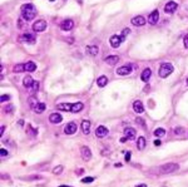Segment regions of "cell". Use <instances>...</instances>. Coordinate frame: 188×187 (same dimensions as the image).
Instances as JSON below:
<instances>
[{
	"instance_id": "cell-41",
	"label": "cell",
	"mask_w": 188,
	"mask_h": 187,
	"mask_svg": "<svg viewBox=\"0 0 188 187\" xmlns=\"http://www.w3.org/2000/svg\"><path fill=\"white\" fill-rule=\"evenodd\" d=\"M33 90H35V92H36V90H38L39 89V82H34V84H33Z\"/></svg>"
},
{
	"instance_id": "cell-31",
	"label": "cell",
	"mask_w": 188,
	"mask_h": 187,
	"mask_svg": "<svg viewBox=\"0 0 188 187\" xmlns=\"http://www.w3.org/2000/svg\"><path fill=\"white\" fill-rule=\"evenodd\" d=\"M154 136H156V137H163V136H166V131L163 129V128H157V129H154Z\"/></svg>"
},
{
	"instance_id": "cell-45",
	"label": "cell",
	"mask_w": 188,
	"mask_h": 187,
	"mask_svg": "<svg viewBox=\"0 0 188 187\" xmlns=\"http://www.w3.org/2000/svg\"><path fill=\"white\" fill-rule=\"evenodd\" d=\"M18 27H19L20 29L23 28V21H21V19H19V21H18Z\"/></svg>"
},
{
	"instance_id": "cell-37",
	"label": "cell",
	"mask_w": 188,
	"mask_h": 187,
	"mask_svg": "<svg viewBox=\"0 0 188 187\" xmlns=\"http://www.w3.org/2000/svg\"><path fill=\"white\" fill-rule=\"evenodd\" d=\"M10 99V95H5V94H3L1 97H0V101H1V103H4L5 101H9Z\"/></svg>"
},
{
	"instance_id": "cell-36",
	"label": "cell",
	"mask_w": 188,
	"mask_h": 187,
	"mask_svg": "<svg viewBox=\"0 0 188 187\" xmlns=\"http://www.w3.org/2000/svg\"><path fill=\"white\" fill-rule=\"evenodd\" d=\"M93 181H94L93 177H86V178H83V180H82V182H83V183H92Z\"/></svg>"
},
{
	"instance_id": "cell-17",
	"label": "cell",
	"mask_w": 188,
	"mask_h": 187,
	"mask_svg": "<svg viewBox=\"0 0 188 187\" xmlns=\"http://www.w3.org/2000/svg\"><path fill=\"white\" fill-rule=\"evenodd\" d=\"M49 120L52 123H54V124H57V123H60L63 120V117L60 116L59 113H52L50 116H49Z\"/></svg>"
},
{
	"instance_id": "cell-12",
	"label": "cell",
	"mask_w": 188,
	"mask_h": 187,
	"mask_svg": "<svg viewBox=\"0 0 188 187\" xmlns=\"http://www.w3.org/2000/svg\"><path fill=\"white\" fill-rule=\"evenodd\" d=\"M158 20H159L158 10H153L152 13L149 14V16H148V21H149V24H152V25H156V24L158 23Z\"/></svg>"
},
{
	"instance_id": "cell-9",
	"label": "cell",
	"mask_w": 188,
	"mask_h": 187,
	"mask_svg": "<svg viewBox=\"0 0 188 187\" xmlns=\"http://www.w3.org/2000/svg\"><path fill=\"white\" fill-rule=\"evenodd\" d=\"M21 39L25 41V43H28V44H34L36 41V37L34 34H32V33H24L21 35Z\"/></svg>"
},
{
	"instance_id": "cell-10",
	"label": "cell",
	"mask_w": 188,
	"mask_h": 187,
	"mask_svg": "<svg viewBox=\"0 0 188 187\" xmlns=\"http://www.w3.org/2000/svg\"><path fill=\"white\" fill-rule=\"evenodd\" d=\"M130 23L134 27H143L144 24H145V19H144V16H142V15H137L134 18H132Z\"/></svg>"
},
{
	"instance_id": "cell-5",
	"label": "cell",
	"mask_w": 188,
	"mask_h": 187,
	"mask_svg": "<svg viewBox=\"0 0 188 187\" xmlns=\"http://www.w3.org/2000/svg\"><path fill=\"white\" fill-rule=\"evenodd\" d=\"M132 69L133 67L130 64H125V65H122V67H119L117 69V74L118 75H128L132 73Z\"/></svg>"
},
{
	"instance_id": "cell-30",
	"label": "cell",
	"mask_w": 188,
	"mask_h": 187,
	"mask_svg": "<svg viewBox=\"0 0 188 187\" xmlns=\"http://www.w3.org/2000/svg\"><path fill=\"white\" fill-rule=\"evenodd\" d=\"M15 73H20V72H25V64H16L13 68Z\"/></svg>"
},
{
	"instance_id": "cell-2",
	"label": "cell",
	"mask_w": 188,
	"mask_h": 187,
	"mask_svg": "<svg viewBox=\"0 0 188 187\" xmlns=\"http://www.w3.org/2000/svg\"><path fill=\"white\" fill-rule=\"evenodd\" d=\"M173 65L171 63H163L161 64V67H159V72H158V74L161 78H167L169 74H172L173 73Z\"/></svg>"
},
{
	"instance_id": "cell-8",
	"label": "cell",
	"mask_w": 188,
	"mask_h": 187,
	"mask_svg": "<svg viewBox=\"0 0 188 187\" xmlns=\"http://www.w3.org/2000/svg\"><path fill=\"white\" fill-rule=\"evenodd\" d=\"M77 123L75 122H69L68 124L65 126V128H64V132H65V135H74L75 132H77Z\"/></svg>"
},
{
	"instance_id": "cell-6",
	"label": "cell",
	"mask_w": 188,
	"mask_h": 187,
	"mask_svg": "<svg viewBox=\"0 0 188 187\" xmlns=\"http://www.w3.org/2000/svg\"><path fill=\"white\" fill-rule=\"evenodd\" d=\"M122 41H123V38L119 37V35H112V37L109 38V43H111L112 48H118Z\"/></svg>"
},
{
	"instance_id": "cell-14",
	"label": "cell",
	"mask_w": 188,
	"mask_h": 187,
	"mask_svg": "<svg viewBox=\"0 0 188 187\" xmlns=\"http://www.w3.org/2000/svg\"><path fill=\"white\" fill-rule=\"evenodd\" d=\"M108 133H109V131H108V128L105 127V126H99V127L95 129V136L98 137V138L105 137Z\"/></svg>"
},
{
	"instance_id": "cell-25",
	"label": "cell",
	"mask_w": 188,
	"mask_h": 187,
	"mask_svg": "<svg viewBox=\"0 0 188 187\" xmlns=\"http://www.w3.org/2000/svg\"><path fill=\"white\" fill-rule=\"evenodd\" d=\"M57 108L59 111H66V112H70L72 111V103H59L57 106Z\"/></svg>"
},
{
	"instance_id": "cell-7",
	"label": "cell",
	"mask_w": 188,
	"mask_h": 187,
	"mask_svg": "<svg viewBox=\"0 0 188 187\" xmlns=\"http://www.w3.org/2000/svg\"><path fill=\"white\" fill-rule=\"evenodd\" d=\"M80 154H82V158L84 161H89L90 158H92V152H90L89 147H87V146L80 147Z\"/></svg>"
},
{
	"instance_id": "cell-43",
	"label": "cell",
	"mask_w": 188,
	"mask_h": 187,
	"mask_svg": "<svg viewBox=\"0 0 188 187\" xmlns=\"http://www.w3.org/2000/svg\"><path fill=\"white\" fill-rule=\"evenodd\" d=\"M4 131H5V127H4V126H1V128H0V136L4 135Z\"/></svg>"
},
{
	"instance_id": "cell-1",
	"label": "cell",
	"mask_w": 188,
	"mask_h": 187,
	"mask_svg": "<svg viewBox=\"0 0 188 187\" xmlns=\"http://www.w3.org/2000/svg\"><path fill=\"white\" fill-rule=\"evenodd\" d=\"M36 15V9L33 4H25L21 7V16L25 20H33Z\"/></svg>"
},
{
	"instance_id": "cell-29",
	"label": "cell",
	"mask_w": 188,
	"mask_h": 187,
	"mask_svg": "<svg viewBox=\"0 0 188 187\" xmlns=\"http://www.w3.org/2000/svg\"><path fill=\"white\" fill-rule=\"evenodd\" d=\"M45 109H46V104L45 103H38V106H36V108H35L34 111L36 113H43Z\"/></svg>"
},
{
	"instance_id": "cell-16",
	"label": "cell",
	"mask_w": 188,
	"mask_h": 187,
	"mask_svg": "<svg viewBox=\"0 0 188 187\" xmlns=\"http://www.w3.org/2000/svg\"><path fill=\"white\" fill-rule=\"evenodd\" d=\"M104 62L108 65H116L119 62V57L118 55H108L107 58H104Z\"/></svg>"
},
{
	"instance_id": "cell-20",
	"label": "cell",
	"mask_w": 188,
	"mask_h": 187,
	"mask_svg": "<svg viewBox=\"0 0 188 187\" xmlns=\"http://www.w3.org/2000/svg\"><path fill=\"white\" fill-rule=\"evenodd\" d=\"M83 107L84 104L82 103V102H77V103H72V111L73 113H78V112H80L83 109Z\"/></svg>"
},
{
	"instance_id": "cell-19",
	"label": "cell",
	"mask_w": 188,
	"mask_h": 187,
	"mask_svg": "<svg viewBox=\"0 0 188 187\" xmlns=\"http://www.w3.org/2000/svg\"><path fill=\"white\" fill-rule=\"evenodd\" d=\"M133 109H134L136 113H142L144 111V107H143V103L141 101H136L133 103Z\"/></svg>"
},
{
	"instance_id": "cell-13",
	"label": "cell",
	"mask_w": 188,
	"mask_h": 187,
	"mask_svg": "<svg viewBox=\"0 0 188 187\" xmlns=\"http://www.w3.org/2000/svg\"><path fill=\"white\" fill-rule=\"evenodd\" d=\"M178 8V4L175 3V1H168L166 4V7H164V11L167 14H172L173 11H175Z\"/></svg>"
},
{
	"instance_id": "cell-21",
	"label": "cell",
	"mask_w": 188,
	"mask_h": 187,
	"mask_svg": "<svg viewBox=\"0 0 188 187\" xmlns=\"http://www.w3.org/2000/svg\"><path fill=\"white\" fill-rule=\"evenodd\" d=\"M33 84H34V81H33V78L30 77V75H27L23 79V86L25 87V88H32Z\"/></svg>"
},
{
	"instance_id": "cell-26",
	"label": "cell",
	"mask_w": 188,
	"mask_h": 187,
	"mask_svg": "<svg viewBox=\"0 0 188 187\" xmlns=\"http://www.w3.org/2000/svg\"><path fill=\"white\" fill-rule=\"evenodd\" d=\"M107 83H108V78L105 75H102V77H99L98 79H97V84H98V87H100V88L105 87Z\"/></svg>"
},
{
	"instance_id": "cell-18",
	"label": "cell",
	"mask_w": 188,
	"mask_h": 187,
	"mask_svg": "<svg viewBox=\"0 0 188 187\" xmlns=\"http://www.w3.org/2000/svg\"><path fill=\"white\" fill-rule=\"evenodd\" d=\"M150 75H152V70H150L149 68H145L143 72H142V74H141V79L143 82H148L149 81V78Z\"/></svg>"
},
{
	"instance_id": "cell-48",
	"label": "cell",
	"mask_w": 188,
	"mask_h": 187,
	"mask_svg": "<svg viewBox=\"0 0 188 187\" xmlns=\"http://www.w3.org/2000/svg\"><path fill=\"white\" fill-rule=\"evenodd\" d=\"M59 187H70V186H59Z\"/></svg>"
},
{
	"instance_id": "cell-49",
	"label": "cell",
	"mask_w": 188,
	"mask_h": 187,
	"mask_svg": "<svg viewBox=\"0 0 188 187\" xmlns=\"http://www.w3.org/2000/svg\"><path fill=\"white\" fill-rule=\"evenodd\" d=\"M187 86H188V78H187Z\"/></svg>"
},
{
	"instance_id": "cell-23",
	"label": "cell",
	"mask_w": 188,
	"mask_h": 187,
	"mask_svg": "<svg viewBox=\"0 0 188 187\" xmlns=\"http://www.w3.org/2000/svg\"><path fill=\"white\" fill-rule=\"evenodd\" d=\"M82 131H83L84 135H89V132H90V122L89 120L84 119L82 122Z\"/></svg>"
},
{
	"instance_id": "cell-47",
	"label": "cell",
	"mask_w": 188,
	"mask_h": 187,
	"mask_svg": "<svg viewBox=\"0 0 188 187\" xmlns=\"http://www.w3.org/2000/svg\"><path fill=\"white\" fill-rule=\"evenodd\" d=\"M127 141V138L125 137H123V138H120V142H125Z\"/></svg>"
},
{
	"instance_id": "cell-35",
	"label": "cell",
	"mask_w": 188,
	"mask_h": 187,
	"mask_svg": "<svg viewBox=\"0 0 188 187\" xmlns=\"http://www.w3.org/2000/svg\"><path fill=\"white\" fill-rule=\"evenodd\" d=\"M5 113H11V112H13L14 111V106L13 104H8L7 107H5Z\"/></svg>"
},
{
	"instance_id": "cell-28",
	"label": "cell",
	"mask_w": 188,
	"mask_h": 187,
	"mask_svg": "<svg viewBox=\"0 0 188 187\" xmlns=\"http://www.w3.org/2000/svg\"><path fill=\"white\" fill-rule=\"evenodd\" d=\"M137 147H138V149H144V147H145V138L144 137H139L138 138V141H137Z\"/></svg>"
},
{
	"instance_id": "cell-3",
	"label": "cell",
	"mask_w": 188,
	"mask_h": 187,
	"mask_svg": "<svg viewBox=\"0 0 188 187\" xmlns=\"http://www.w3.org/2000/svg\"><path fill=\"white\" fill-rule=\"evenodd\" d=\"M179 168V166L177 163H166L159 167V172L166 174V173H172V172H175Z\"/></svg>"
},
{
	"instance_id": "cell-22",
	"label": "cell",
	"mask_w": 188,
	"mask_h": 187,
	"mask_svg": "<svg viewBox=\"0 0 188 187\" xmlns=\"http://www.w3.org/2000/svg\"><path fill=\"white\" fill-rule=\"evenodd\" d=\"M38 103H39V102H38V99L34 97V95H32V97L28 98V104H29V107H30V109L34 111L35 108H36V106H38Z\"/></svg>"
},
{
	"instance_id": "cell-40",
	"label": "cell",
	"mask_w": 188,
	"mask_h": 187,
	"mask_svg": "<svg viewBox=\"0 0 188 187\" xmlns=\"http://www.w3.org/2000/svg\"><path fill=\"white\" fill-rule=\"evenodd\" d=\"M0 153H1V157H7V156H8V151L1 148V149H0Z\"/></svg>"
},
{
	"instance_id": "cell-15",
	"label": "cell",
	"mask_w": 188,
	"mask_h": 187,
	"mask_svg": "<svg viewBox=\"0 0 188 187\" xmlns=\"http://www.w3.org/2000/svg\"><path fill=\"white\" fill-rule=\"evenodd\" d=\"M124 137L127 138V140H134L136 138V129L134 128H125L124 129Z\"/></svg>"
},
{
	"instance_id": "cell-46",
	"label": "cell",
	"mask_w": 188,
	"mask_h": 187,
	"mask_svg": "<svg viewBox=\"0 0 188 187\" xmlns=\"http://www.w3.org/2000/svg\"><path fill=\"white\" fill-rule=\"evenodd\" d=\"M136 187H147V185H144V183H142V185H138V186H136Z\"/></svg>"
},
{
	"instance_id": "cell-24",
	"label": "cell",
	"mask_w": 188,
	"mask_h": 187,
	"mask_svg": "<svg viewBox=\"0 0 188 187\" xmlns=\"http://www.w3.org/2000/svg\"><path fill=\"white\" fill-rule=\"evenodd\" d=\"M87 52H88V54L89 55H97L98 54V52H99V48L97 47V45H88L87 47Z\"/></svg>"
},
{
	"instance_id": "cell-44",
	"label": "cell",
	"mask_w": 188,
	"mask_h": 187,
	"mask_svg": "<svg viewBox=\"0 0 188 187\" xmlns=\"http://www.w3.org/2000/svg\"><path fill=\"white\" fill-rule=\"evenodd\" d=\"M162 144V142L159 141V140H157V141H154V146H161Z\"/></svg>"
},
{
	"instance_id": "cell-42",
	"label": "cell",
	"mask_w": 188,
	"mask_h": 187,
	"mask_svg": "<svg viewBox=\"0 0 188 187\" xmlns=\"http://www.w3.org/2000/svg\"><path fill=\"white\" fill-rule=\"evenodd\" d=\"M130 160V152H127L125 153V161H129Z\"/></svg>"
},
{
	"instance_id": "cell-34",
	"label": "cell",
	"mask_w": 188,
	"mask_h": 187,
	"mask_svg": "<svg viewBox=\"0 0 188 187\" xmlns=\"http://www.w3.org/2000/svg\"><path fill=\"white\" fill-rule=\"evenodd\" d=\"M130 33V29L129 28H125V29H123V32H122V38H123V40L128 37V34Z\"/></svg>"
},
{
	"instance_id": "cell-39",
	"label": "cell",
	"mask_w": 188,
	"mask_h": 187,
	"mask_svg": "<svg viewBox=\"0 0 188 187\" xmlns=\"http://www.w3.org/2000/svg\"><path fill=\"white\" fill-rule=\"evenodd\" d=\"M136 122H137V123H139V124H141V126H142V127H144V126H145V122H144V120H143L142 118H136Z\"/></svg>"
},
{
	"instance_id": "cell-4",
	"label": "cell",
	"mask_w": 188,
	"mask_h": 187,
	"mask_svg": "<svg viewBox=\"0 0 188 187\" xmlns=\"http://www.w3.org/2000/svg\"><path fill=\"white\" fill-rule=\"evenodd\" d=\"M48 27V24L45 20H36L34 24H33V30L35 33H40V32H44V30L46 29Z\"/></svg>"
},
{
	"instance_id": "cell-33",
	"label": "cell",
	"mask_w": 188,
	"mask_h": 187,
	"mask_svg": "<svg viewBox=\"0 0 188 187\" xmlns=\"http://www.w3.org/2000/svg\"><path fill=\"white\" fill-rule=\"evenodd\" d=\"M173 132H174V135H183L186 132V129L183 127H177V128L173 129Z\"/></svg>"
},
{
	"instance_id": "cell-11",
	"label": "cell",
	"mask_w": 188,
	"mask_h": 187,
	"mask_svg": "<svg viewBox=\"0 0 188 187\" xmlns=\"http://www.w3.org/2000/svg\"><path fill=\"white\" fill-rule=\"evenodd\" d=\"M73 27H74V21L72 19H66L60 24V28H62V30H64V32H69V30L73 29Z\"/></svg>"
},
{
	"instance_id": "cell-38",
	"label": "cell",
	"mask_w": 188,
	"mask_h": 187,
	"mask_svg": "<svg viewBox=\"0 0 188 187\" xmlns=\"http://www.w3.org/2000/svg\"><path fill=\"white\" fill-rule=\"evenodd\" d=\"M183 44H184V48H187V49H188V34L184 35V38H183Z\"/></svg>"
},
{
	"instance_id": "cell-32",
	"label": "cell",
	"mask_w": 188,
	"mask_h": 187,
	"mask_svg": "<svg viewBox=\"0 0 188 187\" xmlns=\"http://www.w3.org/2000/svg\"><path fill=\"white\" fill-rule=\"evenodd\" d=\"M63 168H64V167H63L62 165H59V166H57V167L53 170V173H54V174H60V173L63 172Z\"/></svg>"
},
{
	"instance_id": "cell-27",
	"label": "cell",
	"mask_w": 188,
	"mask_h": 187,
	"mask_svg": "<svg viewBox=\"0 0 188 187\" xmlns=\"http://www.w3.org/2000/svg\"><path fill=\"white\" fill-rule=\"evenodd\" d=\"M35 69H36V64L34 62L25 63V72H34Z\"/></svg>"
}]
</instances>
